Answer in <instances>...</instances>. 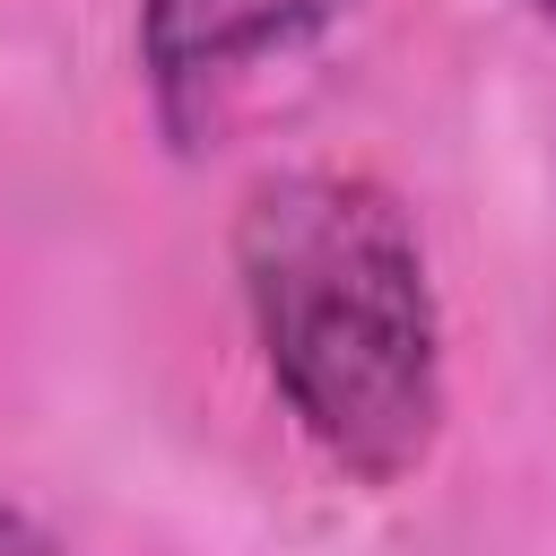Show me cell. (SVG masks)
<instances>
[{"label":"cell","mask_w":556,"mask_h":556,"mask_svg":"<svg viewBox=\"0 0 556 556\" xmlns=\"http://www.w3.org/2000/svg\"><path fill=\"white\" fill-rule=\"evenodd\" d=\"M0 556H70V547H61L43 521H26L17 504H0Z\"/></svg>","instance_id":"obj_3"},{"label":"cell","mask_w":556,"mask_h":556,"mask_svg":"<svg viewBox=\"0 0 556 556\" xmlns=\"http://www.w3.org/2000/svg\"><path fill=\"white\" fill-rule=\"evenodd\" d=\"M235 287L295 434L356 486H408L443 443V304L417 217L348 165L261 174L235 208Z\"/></svg>","instance_id":"obj_1"},{"label":"cell","mask_w":556,"mask_h":556,"mask_svg":"<svg viewBox=\"0 0 556 556\" xmlns=\"http://www.w3.org/2000/svg\"><path fill=\"white\" fill-rule=\"evenodd\" d=\"M348 9L356 0H139V70H148L156 104L182 113L191 96L243 78L252 61L304 52Z\"/></svg>","instance_id":"obj_2"}]
</instances>
